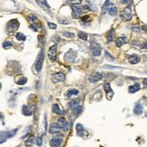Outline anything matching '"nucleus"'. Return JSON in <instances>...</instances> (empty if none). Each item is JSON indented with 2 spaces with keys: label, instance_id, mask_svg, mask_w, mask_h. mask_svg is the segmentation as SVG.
Masks as SVG:
<instances>
[{
  "label": "nucleus",
  "instance_id": "f257e3e1",
  "mask_svg": "<svg viewBox=\"0 0 147 147\" xmlns=\"http://www.w3.org/2000/svg\"><path fill=\"white\" fill-rule=\"evenodd\" d=\"M44 58H45V55H44V50H41L39 55H38L37 59H36V62H35V68L36 70V72L39 73L41 71L43 67V63H44Z\"/></svg>",
  "mask_w": 147,
  "mask_h": 147
},
{
  "label": "nucleus",
  "instance_id": "f03ea898",
  "mask_svg": "<svg viewBox=\"0 0 147 147\" xmlns=\"http://www.w3.org/2000/svg\"><path fill=\"white\" fill-rule=\"evenodd\" d=\"M91 51H92V54L94 56H98V55H101V51H102V48L100 46L99 44H97L95 41H92L91 42Z\"/></svg>",
  "mask_w": 147,
  "mask_h": 147
},
{
  "label": "nucleus",
  "instance_id": "7ed1b4c3",
  "mask_svg": "<svg viewBox=\"0 0 147 147\" xmlns=\"http://www.w3.org/2000/svg\"><path fill=\"white\" fill-rule=\"evenodd\" d=\"M121 17L125 21H130L133 17V12L130 7H126L121 12Z\"/></svg>",
  "mask_w": 147,
  "mask_h": 147
},
{
  "label": "nucleus",
  "instance_id": "20e7f679",
  "mask_svg": "<svg viewBox=\"0 0 147 147\" xmlns=\"http://www.w3.org/2000/svg\"><path fill=\"white\" fill-rule=\"evenodd\" d=\"M19 27V22L16 19H13L9 21L7 24V31L8 32H15Z\"/></svg>",
  "mask_w": 147,
  "mask_h": 147
},
{
  "label": "nucleus",
  "instance_id": "39448f33",
  "mask_svg": "<svg viewBox=\"0 0 147 147\" xmlns=\"http://www.w3.org/2000/svg\"><path fill=\"white\" fill-rule=\"evenodd\" d=\"M56 53H57V46H56V45L50 46L49 51H48V58L51 61H53V62L56 60Z\"/></svg>",
  "mask_w": 147,
  "mask_h": 147
},
{
  "label": "nucleus",
  "instance_id": "423d86ee",
  "mask_svg": "<svg viewBox=\"0 0 147 147\" xmlns=\"http://www.w3.org/2000/svg\"><path fill=\"white\" fill-rule=\"evenodd\" d=\"M51 79H52V81L54 83L63 82V81H65V74H63V73L57 72V73L53 74Z\"/></svg>",
  "mask_w": 147,
  "mask_h": 147
},
{
  "label": "nucleus",
  "instance_id": "0eeeda50",
  "mask_svg": "<svg viewBox=\"0 0 147 147\" xmlns=\"http://www.w3.org/2000/svg\"><path fill=\"white\" fill-rule=\"evenodd\" d=\"M57 124L59 125V126L61 127V129H62L63 131H65V132L68 131V129H69V124H68L67 120L65 119V117H63V116L58 119Z\"/></svg>",
  "mask_w": 147,
  "mask_h": 147
},
{
  "label": "nucleus",
  "instance_id": "6e6552de",
  "mask_svg": "<svg viewBox=\"0 0 147 147\" xmlns=\"http://www.w3.org/2000/svg\"><path fill=\"white\" fill-rule=\"evenodd\" d=\"M103 78V74L102 73H99V72H95L94 74L90 75L88 80H89L90 83H96L98 82L99 80H101Z\"/></svg>",
  "mask_w": 147,
  "mask_h": 147
},
{
  "label": "nucleus",
  "instance_id": "1a4fd4ad",
  "mask_svg": "<svg viewBox=\"0 0 147 147\" xmlns=\"http://www.w3.org/2000/svg\"><path fill=\"white\" fill-rule=\"evenodd\" d=\"M72 9H73V16L75 18L79 17L80 15H81V14H82V8L77 5H72Z\"/></svg>",
  "mask_w": 147,
  "mask_h": 147
},
{
  "label": "nucleus",
  "instance_id": "9d476101",
  "mask_svg": "<svg viewBox=\"0 0 147 147\" xmlns=\"http://www.w3.org/2000/svg\"><path fill=\"white\" fill-rule=\"evenodd\" d=\"M61 131V127L59 126L58 124H55V123H52L50 125V128H49V133L52 134V135H55V134H58V133Z\"/></svg>",
  "mask_w": 147,
  "mask_h": 147
},
{
  "label": "nucleus",
  "instance_id": "9b49d317",
  "mask_svg": "<svg viewBox=\"0 0 147 147\" xmlns=\"http://www.w3.org/2000/svg\"><path fill=\"white\" fill-rule=\"evenodd\" d=\"M104 89H105V94L107 95V98L109 100H111V97H112V95H114V92H113L112 88H111V86H110V84H109V83H105V85H104Z\"/></svg>",
  "mask_w": 147,
  "mask_h": 147
},
{
  "label": "nucleus",
  "instance_id": "f8f14e48",
  "mask_svg": "<svg viewBox=\"0 0 147 147\" xmlns=\"http://www.w3.org/2000/svg\"><path fill=\"white\" fill-rule=\"evenodd\" d=\"M128 60H129L130 64L135 65V64H138L141 61V57L137 55H130L128 56Z\"/></svg>",
  "mask_w": 147,
  "mask_h": 147
},
{
  "label": "nucleus",
  "instance_id": "ddd939ff",
  "mask_svg": "<svg viewBox=\"0 0 147 147\" xmlns=\"http://www.w3.org/2000/svg\"><path fill=\"white\" fill-rule=\"evenodd\" d=\"M143 112H144V108H143V105L139 103H136L135 105V107H134V113L135 115H142Z\"/></svg>",
  "mask_w": 147,
  "mask_h": 147
},
{
  "label": "nucleus",
  "instance_id": "4468645a",
  "mask_svg": "<svg viewBox=\"0 0 147 147\" xmlns=\"http://www.w3.org/2000/svg\"><path fill=\"white\" fill-rule=\"evenodd\" d=\"M62 144V139H58V138H53L50 141V145L51 147H60Z\"/></svg>",
  "mask_w": 147,
  "mask_h": 147
},
{
  "label": "nucleus",
  "instance_id": "2eb2a0df",
  "mask_svg": "<svg viewBox=\"0 0 147 147\" xmlns=\"http://www.w3.org/2000/svg\"><path fill=\"white\" fill-rule=\"evenodd\" d=\"M140 88H141L140 85L138 84V83H136V84H135V85H131V86H129V88H128V91H129V93H131V94H134V93L138 92V91L140 90Z\"/></svg>",
  "mask_w": 147,
  "mask_h": 147
},
{
  "label": "nucleus",
  "instance_id": "dca6fc26",
  "mask_svg": "<svg viewBox=\"0 0 147 147\" xmlns=\"http://www.w3.org/2000/svg\"><path fill=\"white\" fill-rule=\"evenodd\" d=\"M128 41L127 37L126 36H121L116 40V46H122L123 45L126 44Z\"/></svg>",
  "mask_w": 147,
  "mask_h": 147
},
{
  "label": "nucleus",
  "instance_id": "f3484780",
  "mask_svg": "<svg viewBox=\"0 0 147 147\" xmlns=\"http://www.w3.org/2000/svg\"><path fill=\"white\" fill-rule=\"evenodd\" d=\"M22 113L24 115H26V116H29L33 114L32 109H30V107L28 105H24L22 108Z\"/></svg>",
  "mask_w": 147,
  "mask_h": 147
},
{
  "label": "nucleus",
  "instance_id": "a211bd4d",
  "mask_svg": "<svg viewBox=\"0 0 147 147\" xmlns=\"http://www.w3.org/2000/svg\"><path fill=\"white\" fill-rule=\"evenodd\" d=\"M52 110H53V112L55 113V114H56V115H64V114H65V111H64V110H63V111H61V110H60L59 105H58L57 104L53 105Z\"/></svg>",
  "mask_w": 147,
  "mask_h": 147
},
{
  "label": "nucleus",
  "instance_id": "6ab92c4d",
  "mask_svg": "<svg viewBox=\"0 0 147 147\" xmlns=\"http://www.w3.org/2000/svg\"><path fill=\"white\" fill-rule=\"evenodd\" d=\"M75 129H76V135L78 136H83L84 135V127L82 126L81 124H76Z\"/></svg>",
  "mask_w": 147,
  "mask_h": 147
},
{
  "label": "nucleus",
  "instance_id": "aec40b11",
  "mask_svg": "<svg viewBox=\"0 0 147 147\" xmlns=\"http://www.w3.org/2000/svg\"><path fill=\"white\" fill-rule=\"evenodd\" d=\"M79 94V91L76 89H71L68 90L67 92L65 93V96L66 97H72L73 95H77Z\"/></svg>",
  "mask_w": 147,
  "mask_h": 147
},
{
  "label": "nucleus",
  "instance_id": "412c9836",
  "mask_svg": "<svg viewBox=\"0 0 147 147\" xmlns=\"http://www.w3.org/2000/svg\"><path fill=\"white\" fill-rule=\"evenodd\" d=\"M79 102H80V100L79 99H75V100H72V101H70L69 102V104H68V105H69V107L70 108H72L73 110L75 109V108H76L77 107V106H79Z\"/></svg>",
  "mask_w": 147,
  "mask_h": 147
},
{
  "label": "nucleus",
  "instance_id": "4be33fe9",
  "mask_svg": "<svg viewBox=\"0 0 147 147\" xmlns=\"http://www.w3.org/2000/svg\"><path fill=\"white\" fill-rule=\"evenodd\" d=\"M114 35H115V29L112 28L107 34V42L108 43L112 42L113 41V39H114Z\"/></svg>",
  "mask_w": 147,
  "mask_h": 147
},
{
  "label": "nucleus",
  "instance_id": "5701e85b",
  "mask_svg": "<svg viewBox=\"0 0 147 147\" xmlns=\"http://www.w3.org/2000/svg\"><path fill=\"white\" fill-rule=\"evenodd\" d=\"M108 13H109L110 15L115 16V15L117 14V8H116V6H112V7H110L109 9H108Z\"/></svg>",
  "mask_w": 147,
  "mask_h": 147
},
{
  "label": "nucleus",
  "instance_id": "b1692460",
  "mask_svg": "<svg viewBox=\"0 0 147 147\" xmlns=\"http://www.w3.org/2000/svg\"><path fill=\"white\" fill-rule=\"evenodd\" d=\"M15 38L18 40V41H25V35L22 33H17L16 35H15Z\"/></svg>",
  "mask_w": 147,
  "mask_h": 147
},
{
  "label": "nucleus",
  "instance_id": "393cba45",
  "mask_svg": "<svg viewBox=\"0 0 147 147\" xmlns=\"http://www.w3.org/2000/svg\"><path fill=\"white\" fill-rule=\"evenodd\" d=\"M78 36H79V38L81 40H85V41H86L87 40V34H85V32H79L78 33Z\"/></svg>",
  "mask_w": 147,
  "mask_h": 147
},
{
  "label": "nucleus",
  "instance_id": "a878e982",
  "mask_svg": "<svg viewBox=\"0 0 147 147\" xmlns=\"http://www.w3.org/2000/svg\"><path fill=\"white\" fill-rule=\"evenodd\" d=\"M111 4V2L110 1H105V4H104V5H103V8H102V14L104 15V14H105V11H106V9H107L108 5Z\"/></svg>",
  "mask_w": 147,
  "mask_h": 147
},
{
  "label": "nucleus",
  "instance_id": "bb28decb",
  "mask_svg": "<svg viewBox=\"0 0 147 147\" xmlns=\"http://www.w3.org/2000/svg\"><path fill=\"white\" fill-rule=\"evenodd\" d=\"M82 112H83V107H82V106H80V105L74 109V113H75V115H79Z\"/></svg>",
  "mask_w": 147,
  "mask_h": 147
},
{
  "label": "nucleus",
  "instance_id": "cd10ccee",
  "mask_svg": "<svg viewBox=\"0 0 147 147\" xmlns=\"http://www.w3.org/2000/svg\"><path fill=\"white\" fill-rule=\"evenodd\" d=\"M26 82H27V78L22 77V78H20V79L18 80L16 84H17V85H25Z\"/></svg>",
  "mask_w": 147,
  "mask_h": 147
},
{
  "label": "nucleus",
  "instance_id": "c85d7f7f",
  "mask_svg": "<svg viewBox=\"0 0 147 147\" xmlns=\"http://www.w3.org/2000/svg\"><path fill=\"white\" fill-rule=\"evenodd\" d=\"M38 3H39L40 5H42L43 7H45V9H49V5H48V4L46 3V1H37Z\"/></svg>",
  "mask_w": 147,
  "mask_h": 147
},
{
  "label": "nucleus",
  "instance_id": "c756f323",
  "mask_svg": "<svg viewBox=\"0 0 147 147\" xmlns=\"http://www.w3.org/2000/svg\"><path fill=\"white\" fill-rule=\"evenodd\" d=\"M28 20H29L30 22L32 23V25H35V22L37 21V19H36V17H35V15H29V17H28Z\"/></svg>",
  "mask_w": 147,
  "mask_h": 147
},
{
  "label": "nucleus",
  "instance_id": "7c9ffc66",
  "mask_svg": "<svg viewBox=\"0 0 147 147\" xmlns=\"http://www.w3.org/2000/svg\"><path fill=\"white\" fill-rule=\"evenodd\" d=\"M12 46V43L11 42H7V41H5V42L3 43V47L4 48H9Z\"/></svg>",
  "mask_w": 147,
  "mask_h": 147
},
{
  "label": "nucleus",
  "instance_id": "2f4dec72",
  "mask_svg": "<svg viewBox=\"0 0 147 147\" xmlns=\"http://www.w3.org/2000/svg\"><path fill=\"white\" fill-rule=\"evenodd\" d=\"M63 35H65V36H66V37H71V38H73L74 36H75V35L73 34V33H68V32H64L63 33Z\"/></svg>",
  "mask_w": 147,
  "mask_h": 147
},
{
  "label": "nucleus",
  "instance_id": "473e14b6",
  "mask_svg": "<svg viewBox=\"0 0 147 147\" xmlns=\"http://www.w3.org/2000/svg\"><path fill=\"white\" fill-rule=\"evenodd\" d=\"M47 25H48V26L51 28V29H55V28H56V25H55V24H54V23L48 22Z\"/></svg>",
  "mask_w": 147,
  "mask_h": 147
},
{
  "label": "nucleus",
  "instance_id": "72a5a7b5",
  "mask_svg": "<svg viewBox=\"0 0 147 147\" xmlns=\"http://www.w3.org/2000/svg\"><path fill=\"white\" fill-rule=\"evenodd\" d=\"M133 30L135 31V32H141V28L139 26H137V25H134L133 26Z\"/></svg>",
  "mask_w": 147,
  "mask_h": 147
},
{
  "label": "nucleus",
  "instance_id": "f704fd0d",
  "mask_svg": "<svg viewBox=\"0 0 147 147\" xmlns=\"http://www.w3.org/2000/svg\"><path fill=\"white\" fill-rule=\"evenodd\" d=\"M37 145L38 146H41V145H42V144H43V142H42V138L41 137H38L37 138Z\"/></svg>",
  "mask_w": 147,
  "mask_h": 147
},
{
  "label": "nucleus",
  "instance_id": "c9c22d12",
  "mask_svg": "<svg viewBox=\"0 0 147 147\" xmlns=\"http://www.w3.org/2000/svg\"><path fill=\"white\" fill-rule=\"evenodd\" d=\"M105 56H107V57L110 58L111 60H114V56H112V55H110V54L107 52V51H105Z\"/></svg>",
  "mask_w": 147,
  "mask_h": 147
},
{
  "label": "nucleus",
  "instance_id": "e433bc0d",
  "mask_svg": "<svg viewBox=\"0 0 147 147\" xmlns=\"http://www.w3.org/2000/svg\"><path fill=\"white\" fill-rule=\"evenodd\" d=\"M33 140H34V137H31V138H29V139L25 142V145H30V144H32L33 143Z\"/></svg>",
  "mask_w": 147,
  "mask_h": 147
},
{
  "label": "nucleus",
  "instance_id": "4c0bfd02",
  "mask_svg": "<svg viewBox=\"0 0 147 147\" xmlns=\"http://www.w3.org/2000/svg\"><path fill=\"white\" fill-rule=\"evenodd\" d=\"M81 19H82V21H85H85H87V20H89V21H90L89 16H88V15H85V16H83Z\"/></svg>",
  "mask_w": 147,
  "mask_h": 147
},
{
  "label": "nucleus",
  "instance_id": "58836bf2",
  "mask_svg": "<svg viewBox=\"0 0 147 147\" xmlns=\"http://www.w3.org/2000/svg\"><path fill=\"white\" fill-rule=\"evenodd\" d=\"M142 49H147V41L142 45Z\"/></svg>",
  "mask_w": 147,
  "mask_h": 147
},
{
  "label": "nucleus",
  "instance_id": "ea45409f",
  "mask_svg": "<svg viewBox=\"0 0 147 147\" xmlns=\"http://www.w3.org/2000/svg\"><path fill=\"white\" fill-rule=\"evenodd\" d=\"M59 22L60 23H63V24H68V21L67 20H61L59 18Z\"/></svg>",
  "mask_w": 147,
  "mask_h": 147
},
{
  "label": "nucleus",
  "instance_id": "a19ab883",
  "mask_svg": "<svg viewBox=\"0 0 147 147\" xmlns=\"http://www.w3.org/2000/svg\"><path fill=\"white\" fill-rule=\"evenodd\" d=\"M143 83H144V85H145V87H147V78H145L144 81H143Z\"/></svg>",
  "mask_w": 147,
  "mask_h": 147
},
{
  "label": "nucleus",
  "instance_id": "79ce46f5",
  "mask_svg": "<svg viewBox=\"0 0 147 147\" xmlns=\"http://www.w3.org/2000/svg\"><path fill=\"white\" fill-rule=\"evenodd\" d=\"M122 4H126V3H132V1H121Z\"/></svg>",
  "mask_w": 147,
  "mask_h": 147
},
{
  "label": "nucleus",
  "instance_id": "37998d69",
  "mask_svg": "<svg viewBox=\"0 0 147 147\" xmlns=\"http://www.w3.org/2000/svg\"><path fill=\"white\" fill-rule=\"evenodd\" d=\"M143 29H144V30H145V31H146V33H147V25H143Z\"/></svg>",
  "mask_w": 147,
  "mask_h": 147
}]
</instances>
